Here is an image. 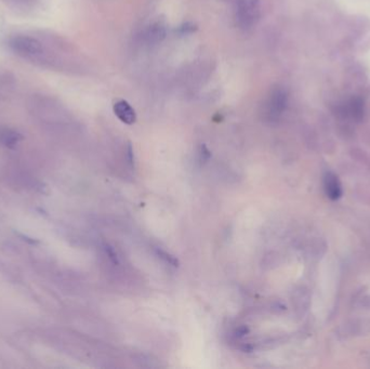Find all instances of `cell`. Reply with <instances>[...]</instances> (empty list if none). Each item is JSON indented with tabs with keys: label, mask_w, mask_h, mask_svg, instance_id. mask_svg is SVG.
Returning <instances> with one entry per match:
<instances>
[{
	"label": "cell",
	"mask_w": 370,
	"mask_h": 369,
	"mask_svg": "<svg viewBox=\"0 0 370 369\" xmlns=\"http://www.w3.org/2000/svg\"><path fill=\"white\" fill-rule=\"evenodd\" d=\"M236 20L242 29L248 30L258 23L261 10L259 0H236Z\"/></svg>",
	"instance_id": "cell-1"
},
{
	"label": "cell",
	"mask_w": 370,
	"mask_h": 369,
	"mask_svg": "<svg viewBox=\"0 0 370 369\" xmlns=\"http://www.w3.org/2000/svg\"><path fill=\"white\" fill-rule=\"evenodd\" d=\"M288 103V95L285 89L274 88L265 103V115L270 119L278 117L286 110Z\"/></svg>",
	"instance_id": "cell-2"
},
{
	"label": "cell",
	"mask_w": 370,
	"mask_h": 369,
	"mask_svg": "<svg viewBox=\"0 0 370 369\" xmlns=\"http://www.w3.org/2000/svg\"><path fill=\"white\" fill-rule=\"evenodd\" d=\"M114 113L116 114V116L121 119V121L127 124H132L135 123V112L133 108L130 106L128 102L121 100L115 103L114 105Z\"/></svg>",
	"instance_id": "cell-3"
},
{
	"label": "cell",
	"mask_w": 370,
	"mask_h": 369,
	"mask_svg": "<svg viewBox=\"0 0 370 369\" xmlns=\"http://www.w3.org/2000/svg\"><path fill=\"white\" fill-rule=\"evenodd\" d=\"M325 191L330 199H339L342 196V187L339 179L334 173H327L325 177Z\"/></svg>",
	"instance_id": "cell-4"
},
{
	"label": "cell",
	"mask_w": 370,
	"mask_h": 369,
	"mask_svg": "<svg viewBox=\"0 0 370 369\" xmlns=\"http://www.w3.org/2000/svg\"><path fill=\"white\" fill-rule=\"evenodd\" d=\"M166 30L160 23H156L150 26V29L146 31V39L151 43L160 42L165 38Z\"/></svg>",
	"instance_id": "cell-5"
},
{
	"label": "cell",
	"mask_w": 370,
	"mask_h": 369,
	"mask_svg": "<svg viewBox=\"0 0 370 369\" xmlns=\"http://www.w3.org/2000/svg\"><path fill=\"white\" fill-rule=\"evenodd\" d=\"M350 112L353 118L357 122H361L365 114V103L360 96H354L350 102Z\"/></svg>",
	"instance_id": "cell-6"
},
{
	"label": "cell",
	"mask_w": 370,
	"mask_h": 369,
	"mask_svg": "<svg viewBox=\"0 0 370 369\" xmlns=\"http://www.w3.org/2000/svg\"><path fill=\"white\" fill-rule=\"evenodd\" d=\"M355 27L354 30L358 31L360 32H366L370 30V20L365 16H360L358 19H354Z\"/></svg>",
	"instance_id": "cell-7"
},
{
	"label": "cell",
	"mask_w": 370,
	"mask_h": 369,
	"mask_svg": "<svg viewBox=\"0 0 370 369\" xmlns=\"http://www.w3.org/2000/svg\"><path fill=\"white\" fill-rule=\"evenodd\" d=\"M369 49H370V36H368L366 39L363 40L362 45L360 47L361 51H367V50H369Z\"/></svg>",
	"instance_id": "cell-8"
}]
</instances>
